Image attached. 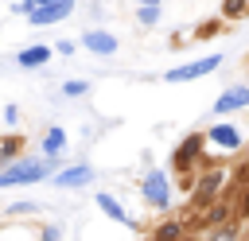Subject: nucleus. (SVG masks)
<instances>
[{
    "mask_svg": "<svg viewBox=\"0 0 249 241\" xmlns=\"http://www.w3.org/2000/svg\"><path fill=\"white\" fill-rule=\"evenodd\" d=\"M237 109H249V86H245V82H237V86H230V89L218 93L214 117H230V113H237Z\"/></svg>",
    "mask_w": 249,
    "mask_h": 241,
    "instance_id": "0eeeda50",
    "label": "nucleus"
},
{
    "mask_svg": "<svg viewBox=\"0 0 249 241\" xmlns=\"http://www.w3.org/2000/svg\"><path fill=\"white\" fill-rule=\"evenodd\" d=\"M202 148H206V136H202V132H191V136L175 148L171 163H175V171H179L183 179H191L195 171H202Z\"/></svg>",
    "mask_w": 249,
    "mask_h": 241,
    "instance_id": "7ed1b4c3",
    "label": "nucleus"
},
{
    "mask_svg": "<svg viewBox=\"0 0 249 241\" xmlns=\"http://www.w3.org/2000/svg\"><path fill=\"white\" fill-rule=\"evenodd\" d=\"M202 136H206V140H210V144H214L218 152H237V148H241V132H237L233 124H226V120L210 124V128H206Z\"/></svg>",
    "mask_w": 249,
    "mask_h": 241,
    "instance_id": "1a4fd4ad",
    "label": "nucleus"
},
{
    "mask_svg": "<svg viewBox=\"0 0 249 241\" xmlns=\"http://www.w3.org/2000/svg\"><path fill=\"white\" fill-rule=\"evenodd\" d=\"M19 155H23V136H19V132H8V136H0V167L16 163Z\"/></svg>",
    "mask_w": 249,
    "mask_h": 241,
    "instance_id": "2eb2a0df",
    "label": "nucleus"
},
{
    "mask_svg": "<svg viewBox=\"0 0 249 241\" xmlns=\"http://www.w3.org/2000/svg\"><path fill=\"white\" fill-rule=\"evenodd\" d=\"M58 159H43V155H19L16 163L0 167V190L8 187H31V183H43L47 175H54Z\"/></svg>",
    "mask_w": 249,
    "mask_h": 241,
    "instance_id": "f257e3e1",
    "label": "nucleus"
},
{
    "mask_svg": "<svg viewBox=\"0 0 249 241\" xmlns=\"http://www.w3.org/2000/svg\"><path fill=\"white\" fill-rule=\"evenodd\" d=\"M62 152H66V128L51 124L43 132V159H62Z\"/></svg>",
    "mask_w": 249,
    "mask_h": 241,
    "instance_id": "f8f14e48",
    "label": "nucleus"
},
{
    "mask_svg": "<svg viewBox=\"0 0 249 241\" xmlns=\"http://www.w3.org/2000/svg\"><path fill=\"white\" fill-rule=\"evenodd\" d=\"M70 12H74V0H51V4L35 8L27 19H31V27H47V23H58V19H66Z\"/></svg>",
    "mask_w": 249,
    "mask_h": 241,
    "instance_id": "9d476101",
    "label": "nucleus"
},
{
    "mask_svg": "<svg viewBox=\"0 0 249 241\" xmlns=\"http://www.w3.org/2000/svg\"><path fill=\"white\" fill-rule=\"evenodd\" d=\"M226 187V167H206L202 175H195V187H191V206L202 210L206 202L218 198V190Z\"/></svg>",
    "mask_w": 249,
    "mask_h": 241,
    "instance_id": "20e7f679",
    "label": "nucleus"
},
{
    "mask_svg": "<svg viewBox=\"0 0 249 241\" xmlns=\"http://www.w3.org/2000/svg\"><path fill=\"white\" fill-rule=\"evenodd\" d=\"M245 12V0H226L222 4V16H241Z\"/></svg>",
    "mask_w": 249,
    "mask_h": 241,
    "instance_id": "5701e85b",
    "label": "nucleus"
},
{
    "mask_svg": "<svg viewBox=\"0 0 249 241\" xmlns=\"http://www.w3.org/2000/svg\"><path fill=\"white\" fill-rule=\"evenodd\" d=\"M136 4H160V0H136Z\"/></svg>",
    "mask_w": 249,
    "mask_h": 241,
    "instance_id": "bb28decb",
    "label": "nucleus"
},
{
    "mask_svg": "<svg viewBox=\"0 0 249 241\" xmlns=\"http://www.w3.org/2000/svg\"><path fill=\"white\" fill-rule=\"evenodd\" d=\"M222 66V54H206V58H195V62H187V66H175V70H167L163 78L167 82H195V78H206V74H214Z\"/></svg>",
    "mask_w": 249,
    "mask_h": 241,
    "instance_id": "39448f33",
    "label": "nucleus"
},
{
    "mask_svg": "<svg viewBox=\"0 0 249 241\" xmlns=\"http://www.w3.org/2000/svg\"><path fill=\"white\" fill-rule=\"evenodd\" d=\"M39 237V225H4L0 229V241H35Z\"/></svg>",
    "mask_w": 249,
    "mask_h": 241,
    "instance_id": "f3484780",
    "label": "nucleus"
},
{
    "mask_svg": "<svg viewBox=\"0 0 249 241\" xmlns=\"http://www.w3.org/2000/svg\"><path fill=\"white\" fill-rule=\"evenodd\" d=\"M86 89H89L86 82H66V86H62V93H66V97H82Z\"/></svg>",
    "mask_w": 249,
    "mask_h": 241,
    "instance_id": "4be33fe9",
    "label": "nucleus"
},
{
    "mask_svg": "<svg viewBox=\"0 0 249 241\" xmlns=\"http://www.w3.org/2000/svg\"><path fill=\"white\" fill-rule=\"evenodd\" d=\"M206 241H241V229H237V222H222V225L206 229Z\"/></svg>",
    "mask_w": 249,
    "mask_h": 241,
    "instance_id": "a211bd4d",
    "label": "nucleus"
},
{
    "mask_svg": "<svg viewBox=\"0 0 249 241\" xmlns=\"http://www.w3.org/2000/svg\"><path fill=\"white\" fill-rule=\"evenodd\" d=\"M54 51H58V54H74V51H78V43H70V39H62V43H54Z\"/></svg>",
    "mask_w": 249,
    "mask_h": 241,
    "instance_id": "b1692460",
    "label": "nucleus"
},
{
    "mask_svg": "<svg viewBox=\"0 0 249 241\" xmlns=\"http://www.w3.org/2000/svg\"><path fill=\"white\" fill-rule=\"evenodd\" d=\"M51 54H54V47H23V51L16 54V66L35 70V66H47V62H51Z\"/></svg>",
    "mask_w": 249,
    "mask_h": 241,
    "instance_id": "4468645a",
    "label": "nucleus"
},
{
    "mask_svg": "<svg viewBox=\"0 0 249 241\" xmlns=\"http://www.w3.org/2000/svg\"><path fill=\"white\" fill-rule=\"evenodd\" d=\"M31 4H35V8H43V4H51V0H31Z\"/></svg>",
    "mask_w": 249,
    "mask_h": 241,
    "instance_id": "a878e982",
    "label": "nucleus"
},
{
    "mask_svg": "<svg viewBox=\"0 0 249 241\" xmlns=\"http://www.w3.org/2000/svg\"><path fill=\"white\" fill-rule=\"evenodd\" d=\"M183 233H187V229H183V222H179V218H163V222L152 229V237H148V241H183Z\"/></svg>",
    "mask_w": 249,
    "mask_h": 241,
    "instance_id": "dca6fc26",
    "label": "nucleus"
},
{
    "mask_svg": "<svg viewBox=\"0 0 249 241\" xmlns=\"http://www.w3.org/2000/svg\"><path fill=\"white\" fill-rule=\"evenodd\" d=\"M82 47L93 51V54H113V51H117V39H113L109 31H97V27H93V31L82 35Z\"/></svg>",
    "mask_w": 249,
    "mask_h": 241,
    "instance_id": "ddd939ff",
    "label": "nucleus"
},
{
    "mask_svg": "<svg viewBox=\"0 0 249 241\" xmlns=\"http://www.w3.org/2000/svg\"><path fill=\"white\" fill-rule=\"evenodd\" d=\"M4 120H8V124H16V120H19V109H16V105H8V109H4Z\"/></svg>",
    "mask_w": 249,
    "mask_h": 241,
    "instance_id": "393cba45",
    "label": "nucleus"
},
{
    "mask_svg": "<svg viewBox=\"0 0 249 241\" xmlns=\"http://www.w3.org/2000/svg\"><path fill=\"white\" fill-rule=\"evenodd\" d=\"M51 183H54L58 190H82V187L93 183V167H89V163H70V167H62V171H54Z\"/></svg>",
    "mask_w": 249,
    "mask_h": 241,
    "instance_id": "423d86ee",
    "label": "nucleus"
},
{
    "mask_svg": "<svg viewBox=\"0 0 249 241\" xmlns=\"http://www.w3.org/2000/svg\"><path fill=\"white\" fill-rule=\"evenodd\" d=\"M93 202H97V210H101L105 218H113V222H121L124 229H140V222H136V218H132V214H128V210L121 206V198H113L109 190H97V194H93Z\"/></svg>",
    "mask_w": 249,
    "mask_h": 241,
    "instance_id": "6e6552de",
    "label": "nucleus"
},
{
    "mask_svg": "<svg viewBox=\"0 0 249 241\" xmlns=\"http://www.w3.org/2000/svg\"><path fill=\"white\" fill-rule=\"evenodd\" d=\"M31 214H39V202H31V198H23V202H12V206L4 210V218H31Z\"/></svg>",
    "mask_w": 249,
    "mask_h": 241,
    "instance_id": "6ab92c4d",
    "label": "nucleus"
},
{
    "mask_svg": "<svg viewBox=\"0 0 249 241\" xmlns=\"http://www.w3.org/2000/svg\"><path fill=\"white\" fill-rule=\"evenodd\" d=\"M222 222H230V202H226V198H214V202H206V206L195 214V225H198V229H214V225H222Z\"/></svg>",
    "mask_w": 249,
    "mask_h": 241,
    "instance_id": "9b49d317",
    "label": "nucleus"
},
{
    "mask_svg": "<svg viewBox=\"0 0 249 241\" xmlns=\"http://www.w3.org/2000/svg\"><path fill=\"white\" fill-rule=\"evenodd\" d=\"M140 198H144L152 210H171V179H167V171H160V167L144 171V179H140Z\"/></svg>",
    "mask_w": 249,
    "mask_h": 241,
    "instance_id": "f03ea898",
    "label": "nucleus"
},
{
    "mask_svg": "<svg viewBox=\"0 0 249 241\" xmlns=\"http://www.w3.org/2000/svg\"><path fill=\"white\" fill-rule=\"evenodd\" d=\"M136 19H140L144 27H152V23L160 19V4H140V8H136Z\"/></svg>",
    "mask_w": 249,
    "mask_h": 241,
    "instance_id": "aec40b11",
    "label": "nucleus"
},
{
    "mask_svg": "<svg viewBox=\"0 0 249 241\" xmlns=\"http://www.w3.org/2000/svg\"><path fill=\"white\" fill-rule=\"evenodd\" d=\"M35 241H62V229L54 222H47V225H39V237Z\"/></svg>",
    "mask_w": 249,
    "mask_h": 241,
    "instance_id": "412c9836",
    "label": "nucleus"
}]
</instances>
